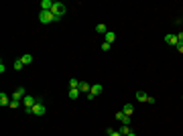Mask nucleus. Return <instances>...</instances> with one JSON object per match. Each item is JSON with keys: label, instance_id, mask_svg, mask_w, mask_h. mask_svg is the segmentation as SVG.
Instances as JSON below:
<instances>
[{"label": "nucleus", "instance_id": "obj_13", "mask_svg": "<svg viewBox=\"0 0 183 136\" xmlns=\"http://www.w3.org/2000/svg\"><path fill=\"white\" fill-rule=\"evenodd\" d=\"M90 93H94V96H100V93H102V85H100V83L92 85V91H90Z\"/></svg>", "mask_w": 183, "mask_h": 136}, {"label": "nucleus", "instance_id": "obj_7", "mask_svg": "<svg viewBox=\"0 0 183 136\" xmlns=\"http://www.w3.org/2000/svg\"><path fill=\"white\" fill-rule=\"evenodd\" d=\"M77 90H80V91H83V93L88 96V93L92 91V85L88 83V81H80V87H77Z\"/></svg>", "mask_w": 183, "mask_h": 136}, {"label": "nucleus", "instance_id": "obj_10", "mask_svg": "<svg viewBox=\"0 0 183 136\" xmlns=\"http://www.w3.org/2000/svg\"><path fill=\"white\" fill-rule=\"evenodd\" d=\"M51 8H53V2H51V0H43V2H41V10H51Z\"/></svg>", "mask_w": 183, "mask_h": 136}, {"label": "nucleus", "instance_id": "obj_26", "mask_svg": "<svg viewBox=\"0 0 183 136\" xmlns=\"http://www.w3.org/2000/svg\"><path fill=\"white\" fill-rule=\"evenodd\" d=\"M126 136H137V134H134V132H130V134H126Z\"/></svg>", "mask_w": 183, "mask_h": 136}, {"label": "nucleus", "instance_id": "obj_12", "mask_svg": "<svg viewBox=\"0 0 183 136\" xmlns=\"http://www.w3.org/2000/svg\"><path fill=\"white\" fill-rule=\"evenodd\" d=\"M122 112H124L126 116H132V112H134V106H132V104H126L124 108H122Z\"/></svg>", "mask_w": 183, "mask_h": 136}, {"label": "nucleus", "instance_id": "obj_6", "mask_svg": "<svg viewBox=\"0 0 183 136\" xmlns=\"http://www.w3.org/2000/svg\"><path fill=\"white\" fill-rule=\"evenodd\" d=\"M116 120H120V122H122V124H130V116H126L124 112H116Z\"/></svg>", "mask_w": 183, "mask_h": 136}, {"label": "nucleus", "instance_id": "obj_20", "mask_svg": "<svg viewBox=\"0 0 183 136\" xmlns=\"http://www.w3.org/2000/svg\"><path fill=\"white\" fill-rule=\"evenodd\" d=\"M23 67H24V63L21 59H16V61H14V69H23Z\"/></svg>", "mask_w": 183, "mask_h": 136}, {"label": "nucleus", "instance_id": "obj_21", "mask_svg": "<svg viewBox=\"0 0 183 136\" xmlns=\"http://www.w3.org/2000/svg\"><path fill=\"white\" fill-rule=\"evenodd\" d=\"M102 51H110V43H102Z\"/></svg>", "mask_w": 183, "mask_h": 136}, {"label": "nucleus", "instance_id": "obj_24", "mask_svg": "<svg viewBox=\"0 0 183 136\" xmlns=\"http://www.w3.org/2000/svg\"><path fill=\"white\" fill-rule=\"evenodd\" d=\"M177 51H179V53H183V43H179V45H177Z\"/></svg>", "mask_w": 183, "mask_h": 136}, {"label": "nucleus", "instance_id": "obj_15", "mask_svg": "<svg viewBox=\"0 0 183 136\" xmlns=\"http://www.w3.org/2000/svg\"><path fill=\"white\" fill-rule=\"evenodd\" d=\"M118 132H120V134H122V136H126V134H130V132H132V130H130V126H126V124H122V128H120V130H118Z\"/></svg>", "mask_w": 183, "mask_h": 136}, {"label": "nucleus", "instance_id": "obj_9", "mask_svg": "<svg viewBox=\"0 0 183 136\" xmlns=\"http://www.w3.org/2000/svg\"><path fill=\"white\" fill-rule=\"evenodd\" d=\"M165 41H167L169 45H179V41H177V35H167V37H165Z\"/></svg>", "mask_w": 183, "mask_h": 136}, {"label": "nucleus", "instance_id": "obj_1", "mask_svg": "<svg viewBox=\"0 0 183 136\" xmlns=\"http://www.w3.org/2000/svg\"><path fill=\"white\" fill-rule=\"evenodd\" d=\"M39 21H41L43 24H49V23H55L57 18H55V14H53L51 10H41L39 12Z\"/></svg>", "mask_w": 183, "mask_h": 136}, {"label": "nucleus", "instance_id": "obj_8", "mask_svg": "<svg viewBox=\"0 0 183 136\" xmlns=\"http://www.w3.org/2000/svg\"><path fill=\"white\" fill-rule=\"evenodd\" d=\"M10 102H12V98H8L4 91L0 93V106H10Z\"/></svg>", "mask_w": 183, "mask_h": 136}, {"label": "nucleus", "instance_id": "obj_2", "mask_svg": "<svg viewBox=\"0 0 183 136\" xmlns=\"http://www.w3.org/2000/svg\"><path fill=\"white\" fill-rule=\"evenodd\" d=\"M51 12L55 14V18L59 21V18L65 14V4H63V2H53V8H51Z\"/></svg>", "mask_w": 183, "mask_h": 136}, {"label": "nucleus", "instance_id": "obj_3", "mask_svg": "<svg viewBox=\"0 0 183 136\" xmlns=\"http://www.w3.org/2000/svg\"><path fill=\"white\" fill-rule=\"evenodd\" d=\"M31 110H33V114H35V116H45V112H47L45 104L41 102V100H37V104H35V106L31 108Z\"/></svg>", "mask_w": 183, "mask_h": 136}, {"label": "nucleus", "instance_id": "obj_23", "mask_svg": "<svg viewBox=\"0 0 183 136\" xmlns=\"http://www.w3.org/2000/svg\"><path fill=\"white\" fill-rule=\"evenodd\" d=\"M177 41H179V43H183V33H179V35H177Z\"/></svg>", "mask_w": 183, "mask_h": 136}, {"label": "nucleus", "instance_id": "obj_22", "mask_svg": "<svg viewBox=\"0 0 183 136\" xmlns=\"http://www.w3.org/2000/svg\"><path fill=\"white\" fill-rule=\"evenodd\" d=\"M18 106H21V102H16V100H12V102H10V108H18Z\"/></svg>", "mask_w": 183, "mask_h": 136}, {"label": "nucleus", "instance_id": "obj_14", "mask_svg": "<svg viewBox=\"0 0 183 136\" xmlns=\"http://www.w3.org/2000/svg\"><path fill=\"white\" fill-rule=\"evenodd\" d=\"M21 61H23L24 65H31V63H33V55H23V57H21Z\"/></svg>", "mask_w": 183, "mask_h": 136}, {"label": "nucleus", "instance_id": "obj_19", "mask_svg": "<svg viewBox=\"0 0 183 136\" xmlns=\"http://www.w3.org/2000/svg\"><path fill=\"white\" fill-rule=\"evenodd\" d=\"M77 96H80V90H69V98L71 100H77Z\"/></svg>", "mask_w": 183, "mask_h": 136}, {"label": "nucleus", "instance_id": "obj_25", "mask_svg": "<svg viewBox=\"0 0 183 136\" xmlns=\"http://www.w3.org/2000/svg\"><path fill=\"white\" fill-rule=\"evenodd\" d=\"M110 136H122V134H120V132H116V130H114V132H112Z\"/></svg>", "mask_w": 183, "mask_h": 136}, {"label": "nucleus", "instance_id": "obj_17", "mask_svg": "<svg viewBox=\"0 0 183 136\" xmlns=\"http://www.w3.org/2000/svg\"><path fill=\"white\" fill-rule=\"evenodd\" d=\"M147 98H149V96H147L145 91H137V100L138 102H147Z\"/></svg>", "mask_w": 183, "mask_h": 136}, {"label": "nucleus", "instance_id": "obj_5", "mask_svg": "<svg viewBox=\"0 0 183 136\" xmlns=\"http://www.w3.org/2000/svg\"><path fill=\"white\" fill-rule=\"evenodd\" d=\"M35 104H37V100H35L33 96H24V98H23V106H24V108H29V110H31Z\"/></svg>", "mask_w": 183, "mask_h": 136}, {"label": "nucleus", "instance_id": "obj_11", "mask_svg": "<svg viewBox=\"0 0 183 136\" xmlns=\"http://www.w3.org/2000/svg\"><path fill=\"white\" fill-rule=\"evenodd\" d=\"M116 39V35L112 33V31H108V33L104 35V43H112V41H114Z\"/></svg>", "mask_w": 183, "mask_h": 136}, {"label": "nucleus", "instance_id": "obj_18", "mask_svg": "<svg viewBox=\"0 0 183 136\" xmlns=\"http://www.w3.org/2000/svg\"><path fill=\"white\" fill-rule=\"evenodd\" d=\"M80 87V81L77 79H69V90H77Z\"/></svg>", "mask_w": 183, "mask_h": 136}, {"label": "nucleus", "instance_id": "obj_16", "mask_svg": "<svg viewBox=\"0 0 183 136\" xmlns=\"http://www.w3.org/2000/svg\"><path fill=\"white\" fill-rule=\"evenodd\" d=\"M96 31H98L100 35H106V33H108V29H106V24H104V23L98 24V26H96Z\"/></svg>", "mask_w": 183, "mask_h": 136}, {"label": "nucleus", "instance_id": "obj_4", "mask_svg": "<svg viewBox=\"0 0 183 136\" xmlns=\"http://www.w3.org/2000/svg\"><path fill=\"white\" fill-rule=\"evenodd\" d=\"M24 96H27V93H24V87H16V90H14V93H12V100H16V102H23Z\"/></svg>", "mask_w": 183, "mask_h": 136}]
</instances>
